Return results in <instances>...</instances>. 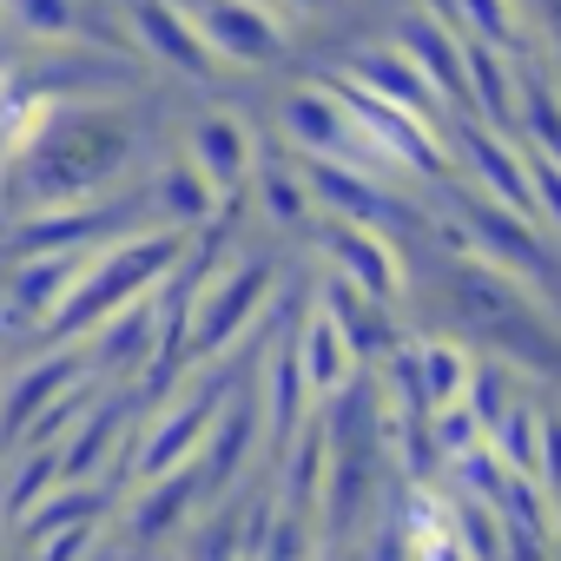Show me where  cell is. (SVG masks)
<instances>
[{
  "label": "cell",
  "instance_id": "obj_1",
  "mask_svg": "<svg viewBox=\"0 0 561 561\" xmlns=\"http://www.w3.org/2000/svg\"><path fill=\"white\" fill-rule=\"evenodd\" d=\"M205 47L218 67H271L277 54H285V21H277L264 0H198L192 8Z\"/></svg>",
  "mask_w": 561,
  "mask_h": 561
},
{
  "label": "cell",
  "instance_id": "obj_2",
  "mask_svg": "<svg viewBox=\"0 0 561 561\" xmlns=\"http://www.w3.org/2000/svg\"><path fill=\"white\" fill-rule=\"evenodd\" d=\"M126 27H133L139 54H146L152 67H165V73H179V80H192V87H211V80H218V60H211L205 34H198V21H192V8H179V0H139V8L126 14Z\"/></svg>",
  "mask_w": 561,
  "mask_h": 561
},
{
  "label": "cell",
  "instance_id": "obj_3",
  "mask_svg": "<svg viewBox=\"0 0 561 561\" xmlns=\"http://www.w3.org/2000/svg\"><path fill=\"white\" fill-rule=\"evenodd\" d=\"M331 100L344 106L351 133H364V139L377 146V159H383V152H390V159H410V165H430V159H436V146L423 139L416 113H403V106L377 100V93H370V87H357L351 73H337V80H331Z\"/></svg>",
  "mask_w": 561,
  "mask_h": 561
},
{
  "label": "cell",
  "instance_id": "obj_4",
  "mask_svg": "<svg viewBox=\"0 0 561 561\" xmlns=\"http://www.w3.org/2000/svg\"><path fill=\"white\" fill-rule=\"evenodd\" d=\"M397 47L416 60V73L430 80V93H436V100L469 106V80H462V34H456L443 14H403Z\"/></svg>",
  "mask_w": 561,
  "mask_h": 561
},
{
  "label": "cell",
  "instance_id": "obj_5",
  "mask_svg": "<svg viewBox=\"0 0 561 561\" xmlns=\"http://www.w3.org/2000/svg\"><path fill=\"white\" fill-rule=\"evenodd\" d=\"M351 80L370 87L377 100L403 106V113H436V93H430V80L416 73V60H410L403 47H370V54H357V60H351Z\"/></svg>",
  "mask_w": 561,
  "mask_h": 561
},
{
  "label": "cell",
  "instance_id": "obj_6",
  "mask_svg": "<svg viewBox=\"0 0 561 561\" xmlns=\"http://www.w3.org/2000/svg\"><path fill=\"white\" fill-rule=\"evenodd\" d=\"M462 80H469V106L489 113L495 133H515V80H508V54L482 47L462 34Z\"/></svg>",
  "mask_w": 561,
  "mask_h": 561
},
{
  "label": "cell",
  "instance_id": "obj_7",
  "mask_svg": "<svg viewBox=\"0 0 561 561\" xmlns=\"http://www.w3.org/2000/svg\"><path fill=\"white\" fill-rule=\"evenodd\" d=\"M192 165H198L205 179H218V185L244 179V172H251V133H244L231 113H198V119H192Z\"/></svg>",
  "mask_w": 561,
  "mask_h": 561
},
{
  "label": "cell",
  "instance_id": "obj_8",
  "mask_svg": "<svg viewBox=\"0 0 561 561\" xmlns=\"http://www.w3.org/2000/svg\"><path fill=\"white\" fill-rule=\"evenodd\" d=\"M449 27L495 47V54H528V34H522V0H449Z\"/></svg>",
  "mask_w": 561,
  "mask_h": 561
},
{
  "label": "cell",
  "instance_id": "obj_9",
  "mask_svg": "<svg viewBox=\"0 0 561 561\" xmlns=\"http://www.w3.org/2000/svg\"><path fill=\"white\" fill-rule=\"evenodd\" d=\"M277 119H285V133L298 146H311V152H351V119H344V106L324 87L318 93H291Z\"/></svg>",
  "mask_w": 561,
  "mask_h": 561
},
{
  "label": "cell",
  "instance_id": "obj_10",
  "mask_svg": "<svg viewBox=\"0 0 561 561\" xmlns=\"http://www.w3.org/2000/svg\"><path fill=\"white\" fill-rule=\"evenodd\" d=\"M41 126H47V100L34 93V80L0 73V152L34 146V133H41Z\"/></svg>",
  "mask_w": 561,
  "mask_h": 561
},
{
  "label": "cell",
  "instance_id": "obj_11",
  "mask_svg": "<svg viewBox=\"0 0 561 561\" xmlns=\"http://www.w3.org/2000/svg\"><path fill=\"white\" fill-rule=\"evenodd\" d=\"M0 14H8L14 27H27V34H41V41H67L73 0H0Z\"/></svg>",
  "mask_w": 561,
  "mask_h": 561
},
{
  "label": "cell",
  "instance_id": "obj_12",
  "mask_svg": "<svg viewBox=\"0 0 561 561\" xmlns=\"http://www.w3.org/2000/svg\"><path fill=\"white\" fill-rule=\"evenodd\" d=\"M476 165L495 179V192H508V198H528L522 185H528V165H515V152L502 146V139H476Z\"/></svg>",
  "mask_w": 561,
  "mask_h": 561
},
{
  "label": "cell",
  "instance_id": "obj_13",
  "mask_svg": "<svg viewBox=\"0 0 561 561\" xmlns=\"http://www.w3.org/2000/svg\"><path fill=\"white\" fill-rule=\"evenodd\" d=\"M528 14H535V27H541L548 67H561V0H528Z\"/></svg>",
  "mask_w": 561,
  "mask_h": 561
},
{
  "label": "cell",
  "instance_id": "obj_14",
  "mask_svg": "<svg viewBox=\"0 0 561 561\" xmlns=\"http://www.w3.org/2000/svg\"><path fill=\"white\" fill-rule=\"evenodd\" d=\"M311 370H318V383L337 377V337L331 331H311Z\"/></svg>",
  "mask_w": 561,
  "mask_h": 561
},
{
  "label": "cell",
  "instance_id": "obj_15",
  "mask_svg": "<svg viewBox=\"0 0 561 561\" xmlns=\"http://www.w3.org/2000/svg\"><path fill=\"white\" fill-rule=\"evenodd\" d=\"M277 8H291V14H311V8H324V0H277Z\"/></svg>",
  "mask_w": 561,
  "mask_h": 561
}]
</instances>
